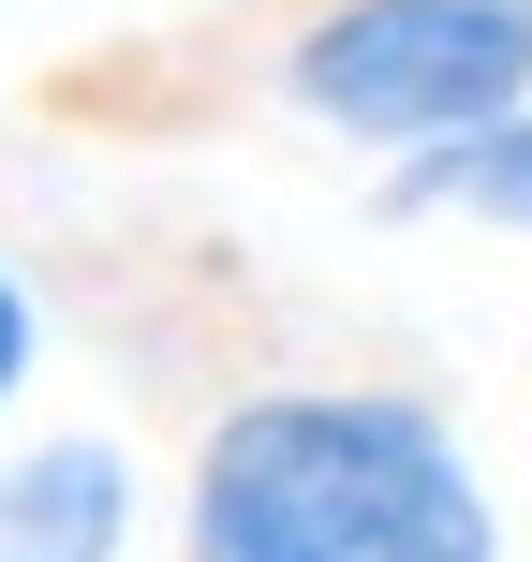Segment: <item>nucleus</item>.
Segmentation results:
<instances>
[{"mask_svg": "<svg viewBox=\"0 0 532 562\" xmlns=\"http://www.w3.org/2000/svg\"><path fill=\"white\" fill-rule=\"evenodd\" d=\"M30 370H45V296H30L15 267H0V400H15Z\"/></svg>", "mask_w": 532, "mask_h": 562, "instance_id": "39448f33", "label": "nucleus"}, {"mask_svg": "<svg viewBox=\"0 0 532 562\" xmlns=\"http://www.w3.org/2000/svg\"><path fill=\"white\" fill-rule=\"evenodd\" d=\"M385 223H488V237H532V104L488 119V134L429 148V164H385Z\"/></svg>", "mask_w": 532, "mask_h": 562, "instance_id": "20e7f679", "label": "nucleus"}, {"mask_svg": "<svg viewBox=\"0 0 532 562\" xmlns=\"http://www.w3.org/2000/svg\"><path fill=\"white\" fill-rule=\"evenodd\" d=\"M281 104L340 148L429 164L532 104V0H310L281 30Z\"/></svg>", "mask_w": 532, "mask_h": 562, "instance_id": "f03ea898", "label": "nucleus"}, {"mask_svg": "<svg viewBox=\"0 0 532 562\" xmlns=\"http://www.w3.org/2000/svg\"><path fill=\"white\" fill-rule=\"evenodd\" d=\"M148 474L118 429H30L0 459V562H134Z\"/></svg>", "mask_w": 532, "mask_h": 562, "instance_id": "7ed1b4c3", "label": "nucleus"}, {"mask_svg": "<svg viewBox=\"0 0 532 562\" xmlns=\"http://www.w3.org/2000/svg\"><path fill=\"white\" fill-rule=\"evenodd\" d=\"M193 562H503L474 445L415 385H252L178 488Z\"/></svg>", "mask_w": 532, "mask_h": 562, "instance_id": "f257e3e1", "label": "nucleus"}]
</instances>
